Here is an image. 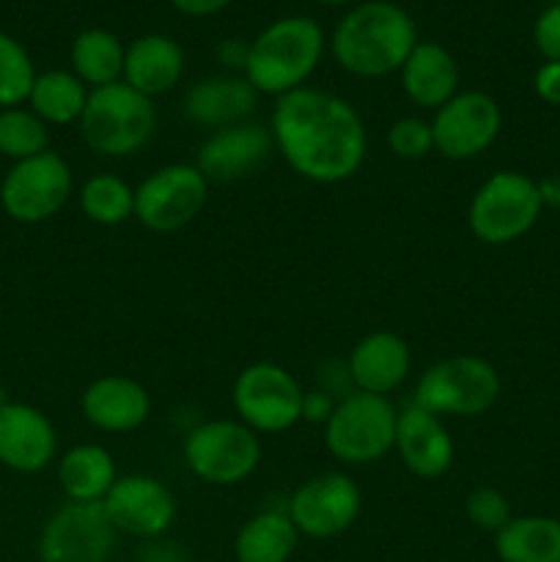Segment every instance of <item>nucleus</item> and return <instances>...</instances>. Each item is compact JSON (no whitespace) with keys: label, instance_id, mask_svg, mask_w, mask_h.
<instances>
[{"label":"nucleus","instance_id":"f257e3e1","mask_svg":"<svg viewBox=\"0 0 560 562\" xmlns=\"http://www.w3.org/2000/svg\"><path fill=\"white\" fill-rule=\"evenodd\" d=\"M269 132L285 165L313 184L349 181L366 162V121L329 91L302 86L275 99Z\"/></svg>","mask_w":560,"mask_h":562},{"label":"nucleus","instance_id":"f03ea898","mask_svg":"<svg viewBox=\"0 0 560 562\" xmlns=\"http://www.w3.org/2000/svg\"><path fill=\"white\" fill-rule=\"evenodd\" d=\"M417 42L421 38L415 20L401 5L368 0L340 16L329 38V49L344 71L379 80L401 71Z\"/></svg>","mask_w":560,"mask_h":562},{"label":"nucleus","instance_id":"7ed1b4c3","mask_svg":"<svg viewBox=\"0 0 560 562\" xmlns=\"http://www.w3.org/2000/svg\"><path fill=\"white\" fill-rule=\"evenodd\" d=\"M324 55V31L313 16H280L247 44L245 77L267 97H285L307 82Z\"/></svg>","mask_w":560,"mask_h":562},{"label":"nucleus","instance_id":"20e7f679","mask_svg":"<svg viewBox=\"0 0 560 562\" xmlns=\"http://www.w3.org/2000/svg\"><path fill=\"white\" fill-rule=\"evenodd\" d=\"M80 137L93 154L110 159L135 157L157 132L154 99L143 97L124 80L93 88L80 115Z\"/></svg>","mask_w":560,"mask_h":562},{"label":"nucleus","instance_id":"39448f33","mask_svg":"<svg viewBox=\"0 0 560 562\" xmlns=\"http://www.w3.org/2000/svg\"><path fill=\"white\" fill-rule=\"evenodd\" d=\"M544 212L538 181L519 170H497L470 198L467 228L492 247L514 245L536 228Z\"/></svg>","mask_w":560,"mask_h":562},{"label":"nucleus","instance_id":"423d86ee","mask_svg":"<svg viewBox=\"0 0 560 562\" xmlns=\"http://www.w3.org/2000/svg\"><path fill=\"white\" fill-rule=\"evenodd\" d=\"M503 393L500 371L478 355H456L421 373L412 404L437 417H481Z\"/></svg>","mask_w":560,"mask_h":562},{"label":"nucleus","instance_id":"0eeeda50","mask_svg":"<svg viewBox=\"0 0 560 562\" xmlns=\"http://www.w3.org/2000/svg\"><path fill=\"white\" fill-rule=\"evenodd\" d=\"M395 426L399 409L393 401L351 390L324 423V445L346 467L377 464L395 448Z\"/></svg>","mask_w":560,"mask_h":562},{"label":"nucleus","instance_id":"6e6552de","mask_svg":"<svg viewBox=\"0 0 560 562\" xmlns=\"http://www.w3.org/2000/svg\"><path fill=\"white\" fill-rule=\"evenodd\" d=\"M184 464L209 486H239L261 464V439L242 420H209L184 439Z\"/></svg>","mask_w":560,"mask_h":562},{"label":"nucleus","instance_id":"1a4fd4ad","mask_svg":"<svg viewBox=\"0 0 560 562\" xmlns=\"http://www.w3.org/2000/svg\"><path fill=\"white\" fill-rule=\"evenodd\" d=\"M234 412L256 434H283L302 420L300 379L278 362H253L239 371L231 387Z\"/></svg>","mask_w":560,"mask_h":562},{"label":"nucleus","instance_id":"9d476101","mask_svg":"<svg viewBox=\"0 0 560 562\" xmlns=\"http://www.w3.org/2000/svg\"><path fill=\"white\" fill-rule=\"evenodd\" d=\"M75 192V176L58 151L11 162L0 181V206L5 217L22 225H38L53 220L69 203Z\"/></svg>","mask_w":560,"mask_h":562},{"label":"nucleus","instance_id":"9b49d317","mask_svg":"<svg viewBox=\"0 0 560 562\" xmlns=\"http://www.w3.org/2000/svg\"><path fill=\"white\" fill-rule=\"evenodd\" d=\"M209 181L195 162H170L135 187V220L154 234H173L203 212Z\"/></svg>","mask_w":560,"mask_h":562},{"label":"nucleus","instance_id":"f8f14e48","mask_svg":"<svg viewBox=\"0 0 560 562\" xmlns=\"http://www.w3.org/2000/svg\"><path fill=\"white\" fill-rule=\"evenodd\" d=\"M119 530L102 503H66L38 532L42 562H108Z\"/></svg>","mask_w":560,"mask_h":562},{"label":"nucleus","instance_id":"ddd939ff","mask_svg":"<svg viewBox=\"0 0 560 562\" xmlns=\"http://www.w3.org/2000/svg\"><path fill=\"white\" fill-rule=\"evenodd\" d=\"M360 508V486L346 472H322L294 488L285 514L291 516L300 536L327 541V538L344 536L357 521Z\"/></svg>","mask_w":560,"mask_h":562},{"label":"nucleus","instance_id":"4468645a","mask_svg":"<svg viewBox=\"0 0 560 562\" xmlns=\"http://www.w3.org/2000/svg\"><path fill=\"white\" fill-rule=\"evenodd\" d=\"M434 151L453 162L481 157L494 146L503 130L497 99L483 91H459L450 102L434 110Z\"/></svg>","mask_w":560,"mask_h":562},{"label":"nucleus","instance_id":"2eb2a0df","mask_svg":"<svg viewBox=\"0 0 560 562\" xmlns=\"http://www.w3.org/2000/svg\"><path fill=\"white\" fill-rule=\"evenodd\" d=\"M102 505L115 530L143 541L163 538L176 519L173 492L159 477L141 475V472L119 475Z\"/></svg>","mask_w":560,"mask_h":562},{"label":"nucleus","instance_id":"dca6fc26","mask_svg":"<svg viewBox=\"0 0 560 562\" xmlns=\"http://www.w3.org/2000/svg\"><path fill=\"white\" fill-rule=\"evenodd\" d=\"M275 154L269 126L256 121L225 126L212 132L195 154V168L206 176L209 184H234L258 173Z\"/></svg>","mask_w":560,"mask_h":562},{"label":"nucleus","instance_id":"f3484780","mask_svg":"<svg viewBox=\"0 0 560 562\" xmlns=\"http://www.w3.org/2000/svg\"><path fill=\"white\" fill-rule=\"evenodd\" d=\"M58 453V434L42 409L9 401L0 409V464L20 475L47 470Z\"/></svg>","mask_w":560,"mask_h":562},{"label":"nucleus","instance_id":"a211bd4d","mask_svg":"<svg viewBox=\"0 0 560 562\" xmlns=\"http://www.w3.org/2000/svg\"><path fill=\"white\" fill-rule=\"evenodd\" d=\"M395 453L406 472L421 481H437L453 467L456 445L450 431L445 428L443 417L410 404L399 412L395 426Z\"/></svg>","mask_w":560,"mask_h":562},{"label":"nucleus","instance_id":"6ab92c4d","mask_svg":"<svg viewBox=\"0 0 560 562\" xmlns=\"http://www.w3.org/2000/svg\"><path fill=\"white\" fill-rule=\"evenodd\" d=\"M80 409L97 431L132 434L146 426L152 415V395L137 379L108 373L82 390Z\"/></svg>","mask_w":560,"mask_h":562},{"label":"nucleus","instance_id":"aec40b11","mask_svg":"<svg viewBox=\"0 0 560 562\" xmlns=\"http://www.w3.org/2000/svg\"><path fill=\"white\" fill-rule=\"evenodd\" d=\"M346 368H349L351 387L390 398V393H395L410 379L412 349L401 335L379 329L357 340Z\"/></svg>","mask_w":560,"mask_h":562},{"label":"nucleus","instance_id":"412c9836","mask_svg":"<svg viewBox=\"0 0 560 562\" xmlns=\"http://www.w3.org/2000/svg\"><path fill=\"white\" fill-rule=\"evenodd\" d=\"M258 104V91L247 82V77L236 75H217L195 82L184 93V119L198 126L217 132L225 126L250 121L253 110Z\"/></svg>","mask_w":560,"mask_h":562},{"label":"nucleus","instance_id":"4be33fe9","mask_svg":"<svg viewBox=\"0 0 560 562\" xmlns=\"http://www.w3.org/2000/svg\"><path fill=\"white\" fill-rule=\"evenodd\" d=\"M401 91L412 104L439 110L459 93V64L448 47L437 42H417L399 71Z\"/></svg>","mask_w":560,"mask_h":562},{"label":"nucleus","instance_id":"5701e85b","mask_svg":"<svg viewBox=\"0 0 560 562\" xmlns=\"http://www.w3.org/2000/svg\"><path fill=\"white\" fill-rule=\"evenodd\" d=\"M184 66V49L176 38L165 33H146L126 47L124 82L148 99L163 97L170 88L179 86Z\"/></svg>","mask_w":560,"mask_h":562},{"label":"nucleus","instance_id":"b1692460","mask_svg":"<svg viewBox=\"0 0 560 562\" xmlns=\"http://www.w3.org/2000/svg\"><path fill=\"white\" fill-rule=\"evenodd\" d=\"M115 481L119 470L110 450L102 445L82 442L60 456L58 483L69 503H104Z\"/></svg>","mask_w":560,"mask_h":562},{"label":"nucleus","instance_id":"393cba45","mask_svg":"<svg viewBox=\"0 0 560 562\" xmlns=\"http://www.w3.org/2000/svg\"><path fill=\"white\" fill-rule=\"evenodd\" d=\"M300 538L285 510H258L236 532L234 558L236 562H289Z\"/></svg>","mask_w":560,"mask_h":562},{"label":"nucleus","instance_id":"a878e982","mask_svg":"<svg viewBox=\"0 0 560 562\" xmlns=\"http://www.w3.org/2000/svg\"><path fill=\"white\" fill-rule=\"evenodd\" d=\"M500 562H560V519L514 516L494 536Z\"/></svg>","mask_w":560,"mask_h":562},{"label":"nucleus","instance_id":"bb28decb","mask_svg":"<svg viewBox=\"0 0 560 562\" xmlns=\"http://www.w3.org/2000/svg\"><path fill=\"white\" fill-rule=\"evenodd\" d=\"M88 86L66 69L38 71L33 80L27 108L38 115L47 126L80 124V115L88 102Z\"/></svg>","mask_w":560,"mask_h":562},{"label":"nucleus","instance_id":"cd10ccee","mask_svg":"<svg viewBox=\"0 0 560 562\" xmlns=\"http://www.w3.org/2000/svg\"><path fill=\"white\" fill-rule=\"evenodd\" d=\"M124 58L126 47L121 38L104 27H88L71 42V71L86 82L88 91L124 80Z\"/></svg>","mask_w":560,"mask_h":562},{"label":"nucleus","instance_id":"c85d7f7f","mask_svg":"<svg viewBox=\"0 0 560 562\" xmlns=\"http://www.w3.org/2000/svg\"><path fill=\"white\" fill-rule=\"evenodd\" d=\"M80 209L91 223L113 228L135 217V187L115 173H97L82 184Z\"/></svg>","mask_w":560,"mask_h":562},{"label":"nucleus","instance_id":"c756f323","mask_svg":"<svg viewBox=\"0 0 560 562\" xmlns=\"http://www.w3.org/2000/svg\"><path fill=\"white\" fill-rule=\"evenodd\" d=\"M49 151V126L31 108L0 110V157L11 162Z\"/></svg>","mask_w":560,"mask_h":562},{"label":"nucleus","instance_id":"7c9ffc66","mask_svg":"<svg viewBox=\"0 0 560 562\" xmlns=\"http://www.w3.org/2000/svg\"><path fill=\"white\" fill-rule=\"evenodd\" d=\"M36 66L14 36L0 31V110L20 108L31 97Z\"/></svg>","mask_w":560,"mask_h":562},{"label":"nucleus","instance_id":"2f4dec72","mask_svg":"<svg viewBox=\"0 0 560 562\" xmlns=\"http://www.w3.org/2000/svg\"><path fill=\"white\" fill-rule=\"evenodd\" d=\"M464 514L472 527H478V530L483 532H492V536H497V532L514 519L508 497L494 486L472 488L464 499Z\"/></svg>","mask_w":560,"mask_h":562},{"label":"nucleus","instance_id":"473e14b6","mask_svg":"<svg viewBox=\"0 0 560 562\" xmlns=\"http://www.w3.org/2000/svg\"><path fill=\"white\" fill-rule=\"evenodd\" d=\"M388 146L395 157L410 159V162L428 157L434 151L432 121L421 115H404L388 130Z\"/></svg>","mask_w":560,"mask_h":562},{"label":"nucleus","instance_id":"72a5a7b5","mask_svg":"<svg viewBox=\"0 0 560 562\" xmlns=\"http://www.w3.org/2000/svg\"><path fill=\"white\" fill-rule=\"evenodd\" d=\"M533 44L544 60H560V3H552L538 14L533 25Z\"/></svg>","mask_w":560,"mask_h":562},{"label":"nucleus","instance_id":"f704fd0d","mask_svg":"<svg viewBox=\"0 0 560 562\" xmlns=\"http://www.w3.org/2000/svg\"><path fill=\"white\" fill-rule=\"evenodd\" d=\"M533 91L547 104L560 108V60H544L533 75Z\"/></svg>","mask_w":560,"mask_h":562},{"label":"nucleus","instance_id":"c9c22d12","mask_svg":"<svg viewBox=\"0 0 560 562\" xmlns=\"http://www.w3.org/2000/svg\"><path fill=\"white\" fill-rule=\"evenodd\" d=\"M340 398H333L329 393H324V390H305V401H302V420L307 423H327L329 415H333L335 404H338Z\"/></svg>","mask_w":560,"mask_h":562},{"label":"nucleus","instance_id":"e433bc0d","mask_svg":"<svg viewBox=\"0 0 560 562\" xmlns=\"http://www.w3.org/2000/svg\"><path fill=\"white\" fill-rule=\"evenodd\" d=\"M231 3L234 0H170V5L187 16H212L217 11L228 9Z\"/></svg>","mask_w":560,"mask_h":562},{"label":"nucleus","instance_id":"4c0bfd02","mask_svg":"<svg viewBox=\"0 0 560 562\" xmlns=\"http://www.w3.org/2000/svg\"><path fill=\"white\" fill-rule=\"evenodd\" d=\"M137 562H184V554L176 549V543H163L159 538H154L141 549Z\"/></svg>","mask_w":560,"mask_h":562},{"label":"nucleus","instance_id":"58836bf2","mask_svg":"<svg viewBox=\"0 0 560 562\" xmlns=\"http://www.w3.org/2000/svg\"><path fill=\"white\" fill-rule=\"evenodd\" d=\"M538 192H541L544 206L560 209V176H547L538 181Z\"/></svg>","mask_w":560,"mask_h":562},{"label":"nucleus","instance_id":"ea45409f","mask_svg":"<svg viewBox=\"0 0 560 562\" xmlns=\"http://www.w3.org/2000/svg\"><path fill=\"white\" fill-rule=\"evenodd\" d=\"M316 3H324V5H344V3H351V0H316Z\"/></svg>","mask_w":560,"mask_h":562},{"label":"nucleus","instance_id":"a19ab883","mask_svg":"<svg viewBox=\"0 0 560 562\" xmlns=\"http://www.w3.org/2000/svg\"><path fill=\"white\" fill-rule=\"evenodd\" d=\"M5 404H9V395H5V387H0V409H3Z\"/></svg>","mask_w":560,"mask_h":562}]
</instances>
